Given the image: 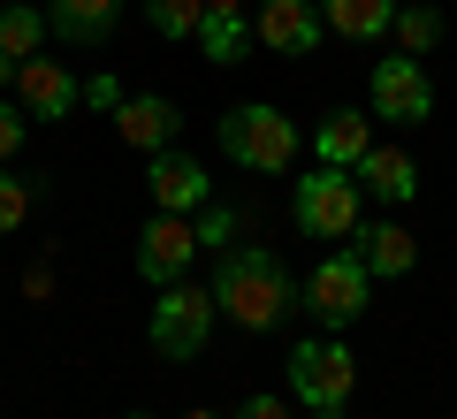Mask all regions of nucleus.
Instances as JSON below:
<instances>
[{"instance_id": "aec40b11", "label": "nucleus", "mask_w": 457, "mask_h": 419, "mask_svg": "<svg viewBox=\"0 0 457 419\" xmlns=\"http://www.w3.org/2000/svg\"><path fill=\"white\" fill-rule=\"evenodd\" d=\"M389 31H396V46H404L411 62H427V54L442 46V8H427V0H411V8H396V23H389Z\"/></svg>"}, {"instance_id": "c85d7f7f", "label": "nucleus", "mask_w": 457, "mask_h": 419, "mask_svg": "<svg viewBox=\"0 0 457 419\" xmlns=\"http://www.w3.org/2000/svg\"><path fill=\"white\" fill-rule=\"evenodd\" d=\"M206 8H252V0H206Z\"/></svg>"}, {"instance_id": "a211bd4d", "label": "nucleus", "mask_w": 457, "mask_h": 419, "mask_svg": "<svg viewBox=\"0 0 457 419\" xmlns=\"http://www.w3.org/2000/svg\"><path fill=\"white\" fill-rule=\"evenodd\" d=\"M191 38H198V54H206V62H245L252 23H245V8H206Z\"/></svg>"}, {"instance_id": "f257e3e1", "label": "nucleus", "mask_w": 457, "mask_h": 419, "mask_svg": "<svg viewBox=\"0 0 457 419\" xmlns=\"http://www.w3.org/2000/svg\"><path fill=\"white\" fill-rule=\"evenodd\" d=\"M213 313H228V328L267 336V328L290 321V267H282L267 244H237L213 267Z\"/></svg>"}, {"instance_id": "a878e982", "label": "nucleus", "mask_w": 457, "mask_h": 419, "mask_svg": "<svg viewBox=\"0 0 457 419\" xmlns=\"http://www.w3.org/2000/svg\"><path fill=\"white\" fill-rule=\"evenodd\" d=\"M237 419H290V397H245Z\"/></svg>"}, {"instance_id": "393cba45", "label": "nucleus", "mask_w": 457, "mask_h": 419, "mask_svg": "<svg viewBox=\"0 0 457 419\" xmlns=\"http://www.w3.org/2000/svg\"><path fill=\"white\" fill-rule=\"evenodd\" d=\"M23 130H31V114H23V107H8V99H0V161H16Z\"/></svg>"}, {"instance_id": "5701e85b", "label": "nucleus", "mask_w": 457, "mask_h": 419, "mask_svg": "<svg viewBox=\"0 0 457 419\" xmlns=\"http://www.w3.org/2000/svg\"><path fill=\"white\" fill-rule=\"evenodd\" d=\"M122 99H130V92H122V77H114V69H99V77L77 92V107H99V114H114Z\"/></svg>"}, {"instance_id": "c756f323", "label": "nucleus", "mask_w": 457, "mask_h": 419, "mask_svg": "<svg viewBox=\"0 0 457 419\" xmlns=\"http://www.w3.org/2000/svg\"><path fill=\"white\" fill-rule=\"evenodd\" d=\"M183 419H221V412H183Z\"/></svg>"}, {"instance_id": "1a4fd4ad", "label": "nucleus", "mask_w": 457, "mask_h": 419, "mask_svg": "<svg viewBox=\"0 0 457 419\" xmlns=\"http://www.w3.org/2000/svg\"><path fill=\"white\" fill-rule=\"evenodd\" d=\"M260 16H252V38H260L267 54H312L328 38L320 23V0H252Z\"/></svg>"}, {"instance_id": "b1692460", "label": "nucleus", "mask_w": 457, "mask_h": 419, "mask_svg": "<svg viewBox=\"0 0 457 419\" xmlns=\"http://www.w3.org/2000/svg\"><path fill=\"white\" fill-rule=\"evenodd\" d=\"M228 229H237V214H221V206H198V252H228Z\"/></svg>"}, {"instance_id": "4468645a", "label": "nucleus", "mask_w": 457, "mask_h": 419, "mask_svg": "<svg viewBox=\"0 0 457 419\" xmlns=\"http://www.w3.org/2000/svg\"><path fill=\"white\" fill-rule=\"evenodd\" d=\"M114 16H122V0H46V31L62 46H107Z\"/></svg>"}, {"instance_id": "9b49d317", "label": "nucleus", "mask_w": 457, "mask_h": 419, "mask_svg": "<svg viewBox=\"0 0 457 419\" xmlns=\"http://www.w3.org/2000/svg\"><path fill=\"white\" fill-rule=\"evenodd\" d=\"M114 130H122V146H137V153L153 161V153L176 146L183 114H176V99H168V92H137V99H122V107H114Z\"/></svg>"}, {"instance_id": "dca6fc26", "label": "nucleus", "mask_w": 457, "mask_h": 419, "mask_svg": "<svg viewBox=\"0 0 457 419\" xmlns=\"http://www.w3.org/2000/svg\"><path fill=\"white\" fill-rule=\"evenodd\" d=\"M320 23L336 38H351V46H374L396 23V0H320Z\"/></svg>"}, {"instance_id": "7c9ffc66", "label": "nucleus", "mask_w": 457, "mask_h": 419, "mask_svg": "<svg viewBox=\"0 0 457 419\" xmlns=\"http://www.w3.org/2000/svg\"><path fill=\"white\" fill-rule=\"evenodd\" d=\"M130 419H153V412H130Z\"/></svg>"}, {"instance_id": "0eeeda50", "label": "nucleus", "mask_w": 457, "mask_h": 419, "mask_svg": "<svg viewBox=\"0 0 457 419\" xmlns=\"http://www.w3.org/2000/svg\"><path fill=\"white\" fill-rule=\"evenodd\" d=\"M191 259H198V222H191V214H153V222L137 229V274H145L153 290L183 282Z\"/></svg>"}, {"instance_id": "20e7f679", "label": "nucleus", "mask_w": 457, "mask_h": 419, "mask_svg": "<svg viewBox=\"0 0 457 419\" xmlns=\"http://www.w3.org/2000/svg\"><path fill=\"white\" fill-rule=\"evenodd\" d=\"M351 381H359V358H351V343L336 336H312L290 351V397L305 404V412H328V404L351 397Z\"/></svg>"}, {"instance_id": "2eb2a0df", "label": "nucleus", "mask_w": 457, "mask_h": 419, "mask_svg": "<svg viewBox=\"0 0 457 419\" xmlns=\"http://www.w3.org/2000/svg\"><path fill=\"white\" fill-rule=\"evenodd\" d=\"M351 252L366 259V274H411L420 267V244H411V229H396V222H359L351 229Z\"/></svg>"}, {"instance_id": "423d86ee", "label": "nucleus", "mask_w": 457, "mask_h": 419, "mask_svg": "<svg viewBox=\"0 0 457 419\" xmlns=\"http://www.w3.org/2000/svg\"><path fill=\"white\" fill-rule=\"evenodd\" d=\"M366 290H374V274H366L359 252H328L320 267L305 274V313L320 328H351L366 313Z\"/></svg>"}, {"instance_id": "f3484780", "label": "nucleus", "mask_w": 457, "mask_h": 419, "mask_svg": "<svg viewBox=\"0 0 457 419\" xmlns=\"http://www.w3.org/2000/svg\"><path fill=\"white\" fill-rule=\"evenodd\" d=\"M366 146H374V122L366 114H328L320 130H312V153H320V168H359L366 161Z\"/></svg>"}, {"instance_id": "412c9836", "label": "nucleus", "mask_w": 457, "mask_h": 419, "mask_svg": "<svg viewBox=\"0 0 457 419\" xmlns=\"http://www.w3.org/2000/svg\"><path fill=\"white\" fill-rule=\"evenodd\" d=\"M31 206H38V176H16V168L0 161V237H16L31 222Z\"/></svg>"}, {"instance_id": "cd10ccee", "label": "nucleus", "mask_w": 457, "mask_h": 419, "mask_svg": "<svg viewBox=\"0 0 457 419\" xmlns=\"http://www.w3.org/2000/svg\"><path fill=\"white\" fill-rule=\"evenodd\" d=\"M305 419H343V404H328V412H305Z\"/></svg>"}, {"instance_id": "f8f14e48", "label": "nucleus", "mask_w": 457, "mask_h": 419, "mask_svg": "<svg viewBox=\"0 0 457 419\" xmlns=\"http://www.w3.org/2000/svg\"><path fill=\"white\" fill-rule=\"evenodd\" d=\"M16 92H23V114H31V122H62V114L77 107L84 84L69 77V62H46V54H31V62L16 69Z\"/></svg>"}, {"instance_id": "6ab92c4d", "label": "nucleus", "mask_w": 457, "mask_h": 419, "mask_svg": "<svg viewBox=\"0 0 457 419\" xmlns=\"http://www.w3.org/2000/svg\"><path fill=\"white\" fill-rule=\"evenodd\" d=\"M0 54H8V62H31V54H46V8L0 0Z\"/></svg>"}, {"instance_id": "ddd939ff", "label": "nucleus", "mask_w": 457, "mask_h": 419, "mask_svg": "<svg viewBox=\"0 0 457 419\" xmlns=\"http://www.w3.org/2000/svg\"><path fill=\"white\" fill-rule=\"evenodd\" d=\"M359 176L366 198H381V206H404V198H420V161H411L404 146H366V161L351 168Z\"/></svg>"}, {"instance_id": "4be33fe9", "label": "nucleus", "mask_w": 457, "mask_h": 419, "mask_svg": "<svg viewBox=\"0 0 457 419\" xmlns=\"http://www.w3.org/2000/svg\"><path fill=\"white\" fill-rule=\"evenodd\" d=\"M198 16H206V0H145V23H153L161 38H191Z\"/></svg>"}, {"instance_id": "bb28decb", "label": "nucleus", "mask_w": 457, "mask_h": 419, "mask_svg": "<svg viewBox=\"0 0 457 419\" xmlns=\"http://www.w3.org/2000/svg\"><path fill=\"white\" fill-rule=\"evenodd\" d=\"M16 69H23V62H8V54H0V84H16Z\"/></svg>"}, {"instance_id": "6e6552de", "label": "nucleus", "mask_w": 457, "mask_h": 419, "mask_svg": "<svg viewBox=\"0 0 457 419\" xmlns=\"http://www.w3.org/2000/svg\"><path fill=\"white\" fill-rule=\"evenodd\" d=\"M366 99H374V122H427V114H435V84H427V69L411 62V54L374 62Z\"/></svg>"}, {"instance_id": "39448f33", "label": "nucleus", "mask_w": 457, "mask_h": 419, "mask_svg": "<svg viewBox=\"0 0 457 419\" xmlns=\"http://www.w3.org/2000/svg\"><path fill=\"white\" fill-rule=\"evenodd\" d=\"M213 290H198V282H168L161 306H153V351L161 358H198L213 336Z\"/></svg>"}, {"instance_id": "7ed1b4c3", "label": "nucleus", "mask_w": 457, "mask_h": 419, "mask_svg": "<svg viewBox=\"0 0 457 419\" xmlns=\"http://www.w3.org/2000/svg\"><path fill=\"white\" fill-rule=\"evenodd\" d=\"M290 214H297V229H305V237L336 244V237H351V229L366 222V191H359V176H351V168H312V176L297 183Z\"/></svg>"}, {"instance_id": "f03ea898", "label": "nucleus", "mask_w": 457, "mask_h": 419, "mask_svg": "<svg viewBox=\"0 0 457 419\" xmlns=\"http://www.w3.org/2000/svg\"><path fill=\"white\" fill-rule=\"evenodd\" d=\"M221 153L237 168H252V176H290L297 153H305V138H297V122L282 107L252 99V107H228L221 114Z\"/></svg>"}, {"instance_id": "9d476101", "label": "nucleus", "mask_w": 457, "mask_h": 419, "mask_svg": "<svg viewBox=\"0 0 457 419\" xmlns=\"http://www.w3.org/2000/svg\"><path fill=\"white\" fill-rule=\"evenodd\" d=\"M145 183H153V214H198L213 198V183H206V168L191 161V153H153V168H145Z\"/></svg>"}]
</instances>
